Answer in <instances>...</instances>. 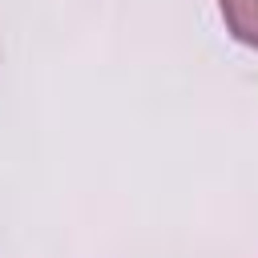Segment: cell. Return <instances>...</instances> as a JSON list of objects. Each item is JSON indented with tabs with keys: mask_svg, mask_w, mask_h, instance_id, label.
<instances>
[{
	"mask_svg": "<svg viewBox=\"0 0 258 258\" xmlns=\"http://www.w3.org/2000/svg\"><path fill=\"white\" fill-rule=\"evenodd\" d=\"M218 8H222L230 36L258 48V0H218Z\"/></svg>",
	"mask_w": 258,
	"mask_h": 258,
	"instance_id": "cell-1",
	"label": "cell"
}]
</instances>
